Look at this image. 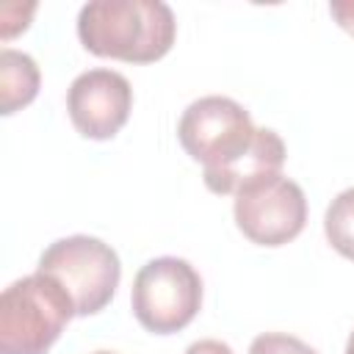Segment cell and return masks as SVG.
Here are the masks:
<instances>
[{
	"label": "cell",
	"mask_w": 354,
	"mask_h": 354,
	"mask_svg": "<svg viewBox=\"0 0 354 354\" xmlns=\"http://www.w3.org/2000/svg\"><path fill=\"white\" fill-rule=\"evenodd\" d=\"M94 354H113V351H94Z\"/></svg>",
	"instance_id": "15"
},
{
	"label": "cell",
	"mask_w": 354,
	"mask_h": 354,
	"mask_svg": "<svg viewBox=\"0 0 354 354\" xmlns=\"http://www.w3.org/2000/svg\"><path fill=\"white\" fill-rule=\"evenodd\" d=\"M77 36L100 58L152 64L171 50L177 22L160 0H94L77 14Z\"/></svg>",
	"instance_id": "1"
},
{
	"label": "cell",
	"mask_w": 354,
	"mask_h": 354,
	"mask_svg": "<svg viewBox=\"0 0 354 354\" xmlns=\"http://www.w3.org/2000/svg\"><path fill=\"white\" fill-rule=\"evenodd\" d=\"M136 321L152 335L185 329L202 307V277L183 257H155L133 279Z\"/></svg>",
	"instance_id": "4"
},
{
	"label": "cell",
	"mask_w": 354,
	"mask_h": 354,
	"mask_svg": "<svg viewBox=\"0 0 354 354\" xmlns=\"http://www.w3.org/2000/svg\"><path fill=\"white\" fill-rule=\"evenodd\" d=\"M324 232L332 249L348 260H354V188L340 191L324 216Z\"/></svg>",
	"instance_id": "10"
},
{
	"label": "cell",
	"mask_w": 354,
	"mask_h": 354,
	"mask_svg": "<svg viewBox=\"0 0 354 354\" xmlns=\"http://www.w3.org/2000/svg\"><path fill=\"white\" fill-rule=\"evenodd\" d=\"M185 354H235L227 343L221 340H213V337H205V340H196L185 348Z\"/></svg>",
	"instance_id": "13"
},
{
	"label": "cell",
	"mask_w": 354,
	"mask_h": 354,
	"mask_svg": "<svg viewBox=\"0 0 354 354\" xmlns=\"http://www.w3.org/2000/svg\"><path fill=\"white\" fill-rule=\"evenodd\" d=\"M282 163H285V144H282V138L274 130H268V127H257L254 141L249 144V149H243L227 166L205 171V185L213 194H232L235 196L246 185L279 174Z\"/></svg>",
	"instance_id": "8"
},
{
	"label": "cell",
	"mask_w": 354,
	"mask_h": 354,
	"mask_svg": "<svg viewBox=\"0 0 354 354\" xmlns=\"http://www.w3.org/2000/svg\"><path fill=\"white\" fill-rule=\"evenodd\" d=\"M39 66L28 53L3 47L0 53V113L11 116L14 111L30 105L39 94Z\"/></svg>",
	"instance_id": "9"
},
{
	"label": "cell",
	"mask_w": 354,
	"mask_h": 354,
	"mask_svg": "<svg viewBox=\"0 0 354 354\" xmlns=\"http://www.w3.org/2000/svg\"><path fill=\"white\" fill-rule=\"evenodd\" d=\"M75 315L53 277L36 271L11 282L0 296V354H47Z\"/></svg>",
	"instance_id": "2"
},
{
	"label": "cell",
	"mask_w": 354,
	"mask_h": 354,
	"mask_svg": "<svg viewBox=\"0 0 354 354\" xmlns=\"http://www.w3.org/2000/svg\"><path fill=\"white\" fill-rule=\"evenodd\" d=\"M343 354H354V332L348 335V343H346V351Z\"/></svg>",
	"instance_id": "14"
},
{
	"label": "cell",
	"mask_w": 354,
	"mask_h": 354,
	"mask_svg": "<svg viewBox=\"0 0 354 354\" xmlns=\"http://www.w3.org/2000/svg\"><path fill=\"white\" fill-rule=\"evenodd\" d=\"M235 224L257 246H282L307 224V196L290 177L274 174L235 194Z\"/></svg>",
	"instance_id": "6"
},
{
	"label": "cell",
	"mask_w": 354,
	"mask_h": 354,
	"mask_svg": "<svg viewBox=\"0 0 354 354\" xmlns=\"http://www.w3.org/2000/svg\"><path fill=\"white\" fill-rule=\"evenodd\" d=\"M249 354H318L313 346H307L304 340L285 335V332H266L257 335L249 346Z\"/></svg>",
	"instance_id": "11"
},
{
	"label": "cell",
	"mask_w": 354,
	"mask_h": 354,
	"mask_svg": "<svg viewBox=\"0 0 354 354\" xmlns=\"http://www.w3.org/2000/svg\"><path fill=\"white\" fill-rule=\"evenodd\" d=\"M329 14L335 17V22L354 36V0H332L329 3Z\"/></svg>",
	"instance_id": "12"
},
{
	"label": "cell",
	"mask_w": 354,
	"mask_h": 354,
	"mask_svg": "<svg viewBox=\"0 0 354 354\" xmlns=\"http://www.w3.org/2000/svg\"><path fill=\"white\" fill-rule=\"evenodd\" d=\"M257 127L249 111L221 94L194 100L177 124V138L183 149L207 169L227 166L254 141Z\"/></svg>",
	"instance_id": "5"
},
{
	"label": "cell",
	"mask_w": 354,
	"mask_h": 354,
	"mask_svg": "<svg viewBox=\"0 0 354 354\" xmlns=\"http://www.w3.org/2000/svg\"><path fill=\"white\" fill-rule=\"evenodd\" d=\"M36 271L53 277L72 296L77 315H94L111 304L119 288L122 263L105 241L69 235L41 252Z\"/></svg>",
	"instance_id": "3"
},
{
	"label": "cell",
	"mask_w": 354,
	"mask_h": 354,
	"mask_svg": "<svg viewBox=\"0 0 354 354\" xmlns=\"http://www.w3.org/2000/svg\"><path fill=\"white\" fill-rule=\"evenodd\" d=\"M133 108V88L122 72L88 69L77 75L66 91V111L75 130L86 138H113Z\"/></svg>",
	"instance_id": "7"
}]
</instances>
